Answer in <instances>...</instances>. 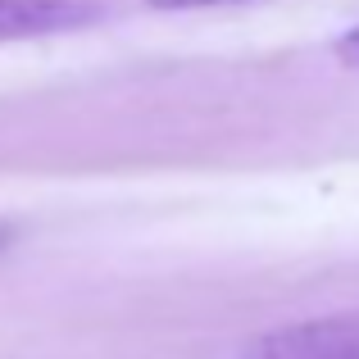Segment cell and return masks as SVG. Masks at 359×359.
<instances>
[{
    "label": "cell",
    "mask_w": 359,
    "mask_h": 359,
    "mask_svg": "<svg viewBox=\"0 0 359 359\" xmlns=\"http://www.w3.org/2000/svg\"><path fill=\"white\" fill-rule=\"evenodd\" d=\"M245 359H359V309L282 323L255 337Z\"/></svg>",
    "instance_id": "obj_1"
},
{
    "label": "cell",
    "mask_w": 359,
    "mask_h": 359,
    "mask_svg": "<svg viewBox=\"0 0 359 359\" xmlns=\"http://www.w3.org/2000/svg\"><path fill=\"white\" fill-rule=\"evenodd\" d=\"M96 18H105V9L91 0H0V46L82 32Z\"/></svg>",
    "instance_id": "obj_2"
},
{
    "label": "cell",
    "mask_w": 359,
    "mask_h": 359,
    "mask_svg": "<svg viewBox=\"0 0 359 359\" xmlns=\"http://www.w3.org/2000/svg\"><path fill=\"white\" fill-rule=\"evenodd\" d=\"M155 9H223V5H245V0H146Z\"/></svg>",
    "instance_id": "obj_3"
},
{
    "label": "cell",
    "mask_w": 359,
    "mask_h": 359,
    "mask_svg": "<svg viewBox=\"0 0 359 359\" xmlns=\"http://www.w3.org/2000/svg\"><path fill=\"white\" fill-rule=\"evenodd\" d=\"M337 60H341L346 69H359V23L341 36V41H337Z\"/></svg>",
    "instance_id": "obj_4"
}]
</instances>
